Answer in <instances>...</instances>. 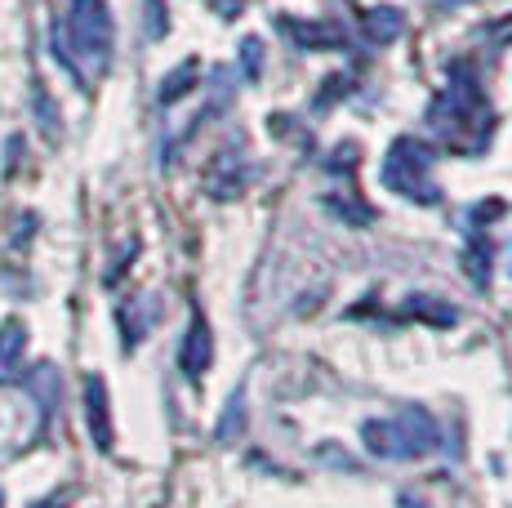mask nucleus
Segmentation results:
<instances>
[{
    "instance_id": "nucleus-1",
    "label": "nucleus",
    "mask_w": 512,
    "mask_h": 508,
    "mask_svg": "<svg viewBox=\"0 0 512 508\" xmlns=\"http://www.w3.org/2000/svg\"><path fill=\"white\" fill-rule=\"evenodd\" d=\"M428 125L450 143L455 152H477L490 139V107L486 94L477 85V72L468 63H455L450 72V90L437 94V103L428 107Z\"/></svg>"
},
{
    "instance_id": "nucleus-2",
    "label": "nucleus",
    "mask_w": 512,
    "mask_h": 508,
    "mask_svg": "<svg viewBox=\"0 0 512 508\" xmlns=\"http://www.w3.org/2000/svg\"><path fill=\"white\" fill-rule=\"evenodd\" d=\"M112 41H116V23H112L107 0H72V5H67V23L54 32V54H58V63L81 81L76 58L94 63V72H103L107 58H112Z\"/></svg>"
},
{
    "instance_id": "nucleus-3",
    "label": "nucleus",
    "mask_w": 512,
    "mask_h": 508,
    "mask_svg": "<svg viewBox=\"0 0 512 508\" xmlns=\"http://www.w3.org/2000/svg\"><path fill=\"white\" fill-rule=\"evenodd\" d=\"M361 442L379 459H419L441 446V428L423 410H401L392 419H366L361 424Z\"/></svg>"
},
{
    "instance_id": "nucleus-4",
    "label": "nucleus",
    "mask_w": 512,
    "mask_h": 508,
    "mask_svg": "<svg viewBox=\"0 0 512 508\" xmlns=\"http://www.w3.org/2000/svg\"><path fill=\"white\" fill-rule=\"evenodd\" d=\"M432 161H437V152L428 148L423 139H397L383 156V188L397 192V197L406 201H419V205H437L441 201V188L437 179H432Z\"/></svg>"
},
{
    "instance_id": "nucleus-5",
    "label": "nucleus",
    "mask_w": 512,
    "mask_h": 508,
    "mask_svg": "<svg viewBox=\"0 0 512 508\" xmlns=\"http://www.w3.org/2000/svg\"><path fill=\"white\" fill-rule=\"evenodd\" d=\"M201 188L210 192L214 201H236L245 188H250V161H245L236 148H223L210 165H205Z\"/></svg>"
},
{
    "instance_id": "nucleus-6",
    "label": "nucleus",
    "mask_w": 512,
    "mask_h": 508,
    "mask_svg": "<svg viewBox=\"0 0 512 508\" xmlns=\"http://www.w3.org/2000/svg\"><path fill=\"white\" fill-rule=\"evenodd\" d=\"M85 424L98 451H112L116 433H112V406H107V384L103 375H85Z\"/></svg>"
},
{
    "instance_id": "nucleus-7",
    "label": "nucleus",
    "mask_w": 512,
    "mask_h": 508,
    "mask_svg": "<svg viewBox=\"0 0 512 508\" xmlns=\"http://www.w3.org/2000/svg\"><path fill=\"white\" fill-rule=\"evenodd\" d=\"M210 361H214V335H210V321H205L201 312H196L192 326H187V335H183L179 366H183V375H187V379H201L205 370H210Z\"/></svg>"
},
{
    "instance_id": "nucleus-8",
    "label": "nucleus",
    "mask_w": 512,
    "mask_h": 508,
    "mask_svg": "<svg viewBox=\"0 0 512 508\" xmlns=\"http://www.w3.org/2000/svg\"><path fill=\"white\" fill-rule=\"evenodd\" d=\"M23 353H27V326L18 317H9L0 326V384L23 379Z\"/></svg>"
},
{
    "instance_id": "nucleus-9",
    "label": "nucleus",
    "mask_w": 512,
    "mask_h": 508,
    "mask_svg": "<svg viewBox=\"0 0 512 508\" xmlns=\"http://www.w3.org/2000/svg\"><path fill=\"white\" fill-rule=\"evenodd\" d=\"M361 32H366L374 45H392L401 32H406V14H401L397 5H374L361 14Z\"/></svg>"
},
{
    "instance_id": "nucleus-10",
    "label": "nucleus",
    "mask_w": 512,
    "mask_h": 508,
    "mask_svg": "<svg viewBox=\"0 0 512 508\" xmlns=\"http://www.w3.org/2000/svg\"><path fill=\"white\" fill-rule=\"evenodd\" d=\"M121 335H125V348H134L139 339L152 330V321H156V295H139V299H130L121 312Z\"/></svg>"
},
{
    "instance_id": "nucleus-11",
    "label": "nucleus",
    "mask_w": 512,
    "mask_h": 508,
    "mask_svg": "<svg viewBox=\"0 0 512 508\" xmlns=\"http://www.w3.org/2000/svg\"><path fill=\"white\" fill-rule=\"evenodd\" d=\"M281 32L294 36V45H308V50H334L343 45V32L330 23H299V18H281Z\"/></svg>"
},
{
    "instance_id": "nucleus-12",
    "label": "nucleus",
    "mask_w": 512,
    "mask_h": 508,
    "mask_svg": "<svg viewBox=\"0 0 512 508\" xmlns=\"http://www.w3.org/2000/svg\"><path fill=\"white\" fill-rule=\"evenodd\" d=\"M18 384H27V393L36 397V406H41V419H49V410L58 402V370L41 361V366H32V375L18 379Z\"/></svg>"
},
{
    "instance_id": "nucleus-13",
    "label": "nucleus",
    "mask_w": 512,
    "mask_h": 508,
    "mask_svg": "<svg viewBox=\"0 0 512 508\" xmlns=\"http://www.w3.org/2000/svg\"><path fill=\"white\" fill-rule=\"evenodd\" d=\"M196 76H201V63H196V58H187V63H179V67H174V72L161 81V90H156V99H161L165 107H170V103H179L183 94H192Z\"/></svg>"
},
{
    "instance_id": "nucleus-14",
    "label": "nucleus",
    "mask_w": 512,
    "mask_h": 508,
    "mask_svg": "<svg viewBox=\"0 0 512 508\" xmlns=\"http://www.w3.org/2000/svg\"><path fill=\"white\" fill-rule=\"evenodd\" d=\"M464 268H468L472 286H486V281H490V241L486 237H472V246L464 254Z\"/></svg>"
},
{
    "instance_id": "nucleus-15",
    "label": "nucleus",
    "mask_w": 512,
    "mask_h": 508,
    "mask_svg": "<svg viewBox=\"0 0 512 508\" xmlns=\"http://www.w3.org/2000/svg\"><path fill=\"white\" fill-rule=\"evenodd\" d=\"M406 317H423V321H432V326H455L459 312L446 308L441 299H410V304H406Z\"/></svg>"
},
{
    "instance_id": "nucleus-16",
    "label": "nucleus",
    "mask_w": 512,
    "mask_h": 508,
    "mask_svg": "<svg viewBox=\"0 0 512 508\" xmlns=\"http://www.w3.org/2000/svg\"><path fill=\"white\" fill-rule=\"evenodd\" d=\"M241 424H245V393H232L219 424V442H232V433H241Z\"/></svg>"
},
{
    "instance_id": "nucleus-17",
    "label": "nucleus",
    "mask_w": 512,
    "mask_h": 508,
    "mask_svg": "<svg viewBox=\"0 0 512 508\" xmlns=\"http://www.w3.org/2000/svg\"><path fill=\"white\" fill-rule=\"evenodd\" d=\"M259 54H263V45H259V41H254V36H250V41L241 45V58H245V76H259Z\"/></svg>"
},
{
    "instance_id": "nucleus-18",
    "label": "nucleus",
    "mask_w": 512,
    "mask_h": 508,
    "mask_svg": "<svg viewBox=\"0 0 512 508\" xmlns=\"http://www.w3.org/2000/svg\"><path fill=\"white\" fill-rule=\"evenodd\" d=\"M147 36H165V14H161V0H147Z\"/></svg>"
},
{
    "instance_id": "nucleus-19",
    "label": "nucleus",
    "mask_w": 512,
    "mask_h": 508,
    "mask_svg": "<svg viewBox=\"0 0 512 508\" xmlns=\"http://www.w3.org/2000/svg\"><path fill=\"white\" fill-rule=\"evenodd\" d=\"M32 508H63V495H49V500H36Z\"/></svg>"
},
{
    "instance_id": "nucleus-20",
    "label": "nucleus",
    "mask_w": 512,
    "mask_h": 508,
    "mask_svg": "<svg viewBox=\"0 0 512 508\" xmlns=\"http://www.w3.org/2000/svg\"><path fill=\"white\" fill-rule=\"evenodd\" d=\"M0 508H5V495H0Z\"/></svg>"
}]
</instances>
